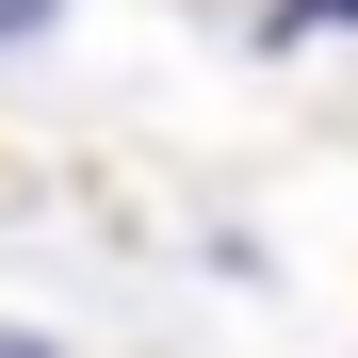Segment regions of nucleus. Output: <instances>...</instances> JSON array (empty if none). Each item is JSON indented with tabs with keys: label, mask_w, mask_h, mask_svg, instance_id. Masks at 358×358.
<instances>
[{
	"label": "nucleus",
	"mask_w": 358,
	"mask_h": 358,
	"mask_svg": "<svg viewBox=\"0 0 358 358\" xmlns=\"http://www.w3.org/2000/svg\"><path fill=\"white\" fill-rule=\"evenodd\" d=\"M0 358H49V342H0Z\"/></svg>",
	"instance_id": "3"
},
{
	"label": "nucleus",
	"mask_w": 358,
	"mask_h": 358,
	"mask_svg": "<svg viewBox=\"0 0 358 358\" xmlns=\"http://www.w3.org/2000/svg\"><path fill=\"white\" fill-rule=\"evenodd\" d=\"M293 17H358V0H293Z\"/></svg>",
	"instance_id": "2"
},
{
	"label": "nucleus",
	"mask_w": 358,
	"mask_h": 358,
	"mask_svg": "<svg viewBox=\"0 0 358 358\" xmlns=\"http://www.w3.org/2000/svg\"><path fill=\"white\" fill-rule=\"evenodd\" d=\"M33 17H49V0H0V49H17V33H33Z\"/></svg>",
	"instance_id": "1"
}]
</instances>
